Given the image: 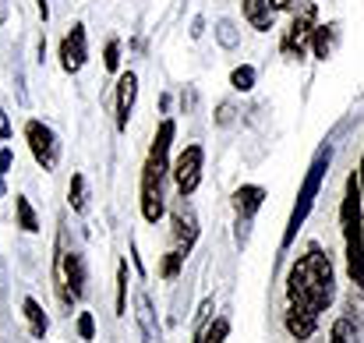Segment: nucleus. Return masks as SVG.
Masks as SVG:
<instances>
[{
	"mask_svg": "<svg viewBox=\"0 0 364 343\" xmlns=\"http://www.w3.org/2000/svg\"><path fill=\"white\" fill-rule=\"evenodd\" d=\"M329 163H333V149L326 145V149H318V152H315V159H311V167H308V174H304V184H301V191H297V202H294L290 220H287V230H283V248H290V244H294L297 230L304 227L308 213L315 209V199H318V188H322V177H326Z\"/></svg>",
	"mask_w": 364,
	"mask_h": 343,
	"instance_id": "20e7f679",
	"label": "nucleus"
},
{
	"mask_svg": "<svg viewBox=\"0 0 364 343\" xmlns=\"http://www.w3.org/2000/svg\"><path fill=\"white\" fill-rule=\"evenodd\" d=\"M227 337H230V322L227 319H213V322H205L198 329V340L195 343H223Z\"/></svg>",
	"mask_w": 364,
	"mask_h": 343,
	"instance_id": "6ab92c4d",
	"label": "nucleus"
},
{
	"mask_svg": "<svg viewBox=\"0 0 364 343\" xmlns=\"http://www.w3.org/2000/svg\"><path fill=\"white\" fill-rule=\"evenodd\" d=\"M103 64H107V71H121V43H117V39L107 43V50H103Z\"/></svg>",
	"mask_w": 364,
	"mask_h": 343,
	"instance_id": "a878e982",
	"label": "nucleus"
},
{
	"mask_svg": "<svg viewBox=\"0 0 364 343\" xmlns=\"http://www.w3.org/2000/svg\"><path fill=\"white\" fill-rule=\"evenodd\" d=\"M336 297V269L329 262V255L311 244L287 273V301L311 312V315H322Z\"/></svg>",
	"mask_w": 364,
	"mask_h": 343,
	"instance_id": "f257e3e1",
	"label": "nucleus"
},
{
	"mask_svg": "<svg viewBox=\"0 0 364 343\" xmlns=\"http://www.w3.org/2000/svg\"><path fill=\"white\" fill-rule=\"evenodd\" d=\"M255 78H258V71H255L251 64H241V68H234L230 85H234L237 93H251V89H255Z\"/></svg>",
	"mask_w": 364,
	"mask_h": 343,
	"instance_id": "4be33fe9",
	"label": "nucleus"
},
{
	"mask_svg": "<svg viewBox=\"0 0 364 343\" xmlns=\"http://www.w3.org/2000/svg\"><path fill=\"white\" fill-rule=\"evenodd\" d=\"M68 202H71V209H75V213H85V206H89V191H85V174H75V177H71V191H68Z\"/></svg>",
	"mask_w": 364,
	"mask_h": 343,
	"instance_id": "412c9836",
	"label": "nucleus"
},
{
	"mask_svg": "<svg viewBox=\"0 0 364 343\" xmlns=\"http://www.w3.org/2000/svg\"><path fill=\"white\" fill-rule=\"evenodd\" d=\"M134 319H138L141 340L145 343H163V329H159V319H156L152 297H149L145 290H138V294H134Z\"/></svg>",
	"mask_w": 364,
	"mask_h": 343,
	"instance_id": "9b49d317",
	"label": "nucleus"
},
{
	"mask_svg": "<svg viewBox=\"0 0 364 343\" xmlns=\"http://www.w3.org/2000/svg\"><path fill=\"white\" fill-rule=\"evenodd\" d=\"M311 32H315V4H308L287 28L283 36V53L287 57H301L308 46H311Z\"/></svg>",
	"mask_w": 364,
	"mask_h": 343,
	"instance_id": "1a4fd4ad",
	"label": "nucleus"
},
{
	"mask_svg": "<svg viewBox=\"0 0 364 343\" xmlns=\"http://www.w3.org/2000/svg\"><path fill=\"white\" fill-rule=\"evenodd\" d=\"M358 184L364 188V156H361V167H358Z\"/></svg>",
	"mask_w": 364,
	"mask_h": 343,
	"instance_id": "72a5a7b5",
	"label": "nucleus"
},
{
	"mask_svg": "<svg viewBox=\"0 0 364 343\" xmlns=\"http://www.w3.org/2000/svg\"><path fill=\"white\" fill-rule=\"evenodd\" d=\"M57 290H60L64 305H71L85 294V258L75 251H64L60 244H57Z\"/></svg>",
	"mask_w": 364,
	"mask_h": 343,
	"instance_id": "39448f33",
	"label": "nucleus"
},
{
	"mask_svg": "<svg viewBox=\"0 0 364 343\" xmlns=\"http://www.w3.org/2000/svg\"><path fill=\"white\" fill-rule=\"evenodd\" d=\"M283 322H287V333H290L294 340H308V337H315V329H318V315H311V312H304V308H297V305H287Z\"/></svg>",
	"mask_w": 364,
	"mask_h": 343,
	"instance_id": "ddd939ff",
	"label": "nucleus"
},
{
	"mask_svg": "<svg viewBox=\"0 0 364 343\" xmlns=\"http://www.w3.org/2000/svg\"><path fill=\"white\" fill-rule=\"evenodd\" d=\"M216 120H220V124H230V120H234V107H230V103H220V114H216Z\"/></svg>",
	"mask_w": 364,
	"mask_h": 343,
	"instance_id": "cd10ccee",
	"label": "nucleus"
},
{
	"mask_svg": "<svg viewBox=\"0 0 364 343\" xmlns=\"http://www.w3.org/2000/svg\"><path fill=\"white\" fill-rule=\"evenodd\" d=\"M241 4H244V18H247L251 28H258V32H269V28H272L276 11H272L269 0H241Z\"/></svg>",
	"mask_w": 364,
	"mask_h": 343,
	"instance_id": "2eb2a0df",
	"label": "nucleus"
},
{
	"mask_svg": "<svg viewBox=\"0 0 364 343\" xmlns=\"http://www.w3.org/2000/svg\"><path fill=\"white\" fill-rule=\"evenodd\" d=\"M78 337L82 340H96V319H92V312H82L78 315Z\"/></svg>",
	"mask_w": 364,
	"mask_h": 343,
	"instance_id": "bb28decb",
	"label": "nucleus"
},
{
	"mask_svg": "<svg viewBox=\"0 0 364 343\" xmlns=\"http://www.w3.org/2000/svg\"><path fill=\"white\" fill-rule=\"evenodd\" d=\"M269 4H272V11H287L294 0H269Z\"/></svg>",
	"mask_w": 364,
	"mask_h": 343,
	"instance_id": "473e14b6",
	"label": "nucleus"
},
{
	"mask_svg": "<svg viewBox=\"0 0 364 343\" xmlns=\"http://www.w3.org/2000/svg\"><path fill=\"white\" fill-rule=\"evenodd\" d=\"M202 32H205V18H195L191 21V36H202Z\"/></svg>",
	"mask_w": 364,
	"mask_h": 343,
	"instance_id": "7c9ffc66",
	"label": "nucleus"
},
{
	"mask_svg": "<svg viewBox=\"0 0 364 343\" xmlns=\"http://www.w3.org/2000/svg\"><path fill=\"white\" fill-rule=\"evenodd\" d=\"M213 32H216V43H220L223 50H234V46L241 43V32H237V25H234L230 18H220Z\"/></svg>",
	"mask_w": 364,
	"mask_h": 343,
	"instance_id": "aec40b11",
	"label": "nucleus"
},
{
	"mask_svg": "<svg viewBox=\"0 0 364 343\" xmlns=\"http://www.w3.org/2000/svg\"><path fill=\"white\" fill-rule=\"evenodd\" d=\"M343 241H347V273L364 294V220H361V184L358 174L347 181V199H343Z\"/></svg>",
	"mask_w": 364,
	"mask_h": 343,
	"instance_id": "7ed1b4c3",
	"label": "nucleus"
},
{
	"mask_svg": "<svg viewBox=\"0 0 364 343\" xmlns=\"http://www.w3.org/2000/svg\"><path fill=\"white\" fill-rule=\"evenodd\" d=\"M134 96H138V75L134 71H124L117 78V127L127 131V120L134 110Z\"/></svg>",
	"mask_w": 364,
	"mask_h": 343,
	"instance_id": "f8f14e48",
	"label": "nucleus"
},
{
	"mask_svg": "<svg viewBox=\"0 0 364 343\" xmlns=\"http://www.w3.org/2000/svg\"><path fill=\"white\" fill-rule=\"evenodd\" d=\"M0 199H4V174H0Z\"/></svg>",
	"mask_w": 364,
	"mask_h": 343,
	"instance_id": "c9c22d12",
	"label": "nucleus"
},
{
	"mask_svg": "<svg viewBox=\"0 0 364 343\" xmlns=\"http://www.w3.org/2000/svg\"><path fill=\"white\" fill-rule=\"evenodd\" d=\"M173 120L166 117L149 145L145 167H141V216L149 223H159L166 213V195H163V181L170 174V145H173Z\"/></svg>",
	"mask_w": 364,
	"mask_h": 343,
	"instance_id": "f03ea898",
	"label": "nucleus"
},
{
	"mask_svg": "<svg viewBox=\"0 0 364 343\" xmlns=\"http://www.w3.org/2000/svg\"><path fill=\"white\" fill-rule=\"evenodd\" d=\"M14 213H18V227L25 230V233H36V230H39L36 209H32V202H28L25 195H14Z\"/></svg>",
	"mask_w": 364,
	"mask_h": 343,
	"instance_id": "a211bd4d",
	"label": "nucleus"
},
{
	"mask_svg": "<svg viewBox=\"0 0 364 343\" xmlns=\"http://www.w3.org/2000/svg\"><path fill=\"white\" fill-rule=\"evenodd\" d=\"M89 60V43H85V25H71V32L60 39V68L68 75H78Z\"/></svg>",
	"mask_w": 364,
	"mask_h": 343,
	"instance_id": "9d476101",
	"label": "nucleus"
},
{
	"mask_svg": "<svg viewBox=\"0 0 364 343\" xmlns=\"http://www.w3.org/2000/svg\"><path fill=\"white\" fill-rule=\"evenodd\" d=\"M170 223H173V230H170L173 248L188 255V251L195 248V241H198V216H195V209L181 199V202L173 206V213H170Z\"/></svg>",
	"mask_w": 364,
	"mask_h": 343,
	"instance_id": "6e6552de",
	"label": "nucleus"
},
{
	"mask_svg": "<svg viewBox=\"0 0 364 343\" xmlns=\"http://www.w3.org/2000/svg\"><path fill=\"white\" fill-rule=\"evenodd\" d=\"M4 18H7V0H0V25H4Z\"/></svg>",
	"mask_w": 364,
	"mask_h": 343,
	"instance_id": "f704fd0d",
	"label": "nucleus"
},
{
	"mask_svg": "<svg viewBox=\"0 0 364 343\" xmlns=\"http://www.w3.org/2000/svg\"><path fill=\"white\" fill-rule=\"evenodd\" d=\"M21 312H25V319H28L32 337H36V340H43V337H46V329H50V319H46L43 305H39L36 297H25V301H21Z\"/></svg>",
	"mask_w": 364,
	"mask_h": 343,
	"instance_id": "f3484780",
	"label": "nucleus"
},
{
	"mask_svg": "<svg viewBox=\"0 0 364 343\" xmlns=\"http://www.w3.org/2000/svg\"><path fill=\"white\" fill-rule=\"evenodd\" d=\"M329 343H354V322L350 319H336L329 329Z\"/></svg>",
	"mask_w": 364,
	"mask_h": 343,
	"instance_id": "b1692460",
	"label": "nucleus"
},
{
	"mask_svg": "<svg viewBox=\"0 0 364 343\" xmlns=\"http://www.w3.org/2000/svg\"><path fill=\"white\" fill-rule=\"evenodd\" d=\"M127 312V262L117 265V315Z\"/></svg>",
	"mask_w": 364,
	"mask_h": 343,
	"instance_id": "393cba45",
	"label": "nucleus"
},
{
	"mask_svg": "<svg viewBox=\"0 0 364 343\" xmlns=\"http://www.w3.org/2000/svg\"><path fill=\"white\" fill-rule=\"evenodd\" d=\"M11 138V120H7V110H0V142Z\"/></svg>",
	"mask_w": 364,
	"mask_h": 343,
	"instance_id": "c85d7f7f",
	"label": "nucleus"
},
{
	"mask_svg": "<svg viewBox=\"0 0 364 343\" xmlns=\"http://www.w3.org/2000/svg\"><path fill=\"white\" fill-rule=\"evenodd\" d=\"M25 138H28V149L36 156V163L43 170H57L60 163V142H57V131L43 120H28L25 124Z\"/></svg>",
	"mask_w": 364,
	"mask_h": 343,
	"instance_id": "423d86ee",
	"label": "nucleus"
},
{
	"mask_svg": "<svg viewBox=\"0 0 364 343\" xmlns=\"http://www.w3.org/2000/svg\"><path fill=\"white\" fill-rule=\"evenodd\" d=\"M11 159H14V156H11V149H0V174H7V170H11Z\"/></svg>",
	"mask_w": 364,
	"mask_h": 343,
	"instance_id": "c756f323",
	"label": "nucleus"
},
{
	"mask_svg": "<svg viewBox=\"0 0 364 343\" xmlns=\"http://www.w3.org/2000/svg\"><path fill=\"white\" fill-rule=\"evenodd\" d=\"M36 7H39V18L46 21V18H50V4H46V0H36Z\"/></svg>",
	"mask_w": 364,
	"mask_h": 343,
	"instance_id": "2f4dec72",
	"label": "nucleus"
},
{
	"mask_svg": "<svg viewBox=\"0 0 364 343\" xmlns=\"http://www.w3.org/2000/svg\"><path fill=\"white\" fill-rule=\"evenodd\" d=\"M202 163H205V149H202V145H188V149L173 159L170 174H173V184H177V191H181L184 199L198 191V184H202Z\"/></svg>",
	"mask_w": 364,
	"mask_h": 343,
	"instance_id": "0eeeda50",
	"label": "nucleus"
},
{
	"mask_svg": "<svg viewBox=\"0 0 364 343\" xmlns=\"http://www.w3.org/2000/svg\"><path fill=\"white\" fill-rule=\"evenodd\" d=\"M184 258H188L184 251H177V248H170V251L163 255V265H159V276H163V280H173V276L181 273V265H184Z\"/></svg>",
	"mask_w": 364,
	"mask_h": 343,
	"instance_id": "5701e85b",
	"label": "nucleus"
},
{
	"mask_svg": "<svg viewBox=\"0 0 364 343\" xmlns=\"http://www.w3.org/2000/svg\"><path fill=\"white\" fill-rule=\"evenodd\" d=\"M262 202H265V188H258V184H241L234 191V209H237V216H241L244 223L255 220V213L262 209Z\"/></svg>",
	"mask_w": 364,
	"mask_h": 343,
	"instance_id": "4468645a",
	"label": "nucleus"
},
{
	"mask_svg": "<svg viewBox=\"0 0 364 343\" xmlns=\"http://www.w3.org/2000/svg\"><path fill=\"white\" fill-rule=\"evenodd\" d=\"M336 39H340V25H318V28L311 32V50H315V57L326 60V57L333 53Z\"/></svg>",
	"mask_w": 364,
	"mask_h": 343,
	"instance_id": "dca6fc26",
	"label": "nucleus"
}]
</instances>
